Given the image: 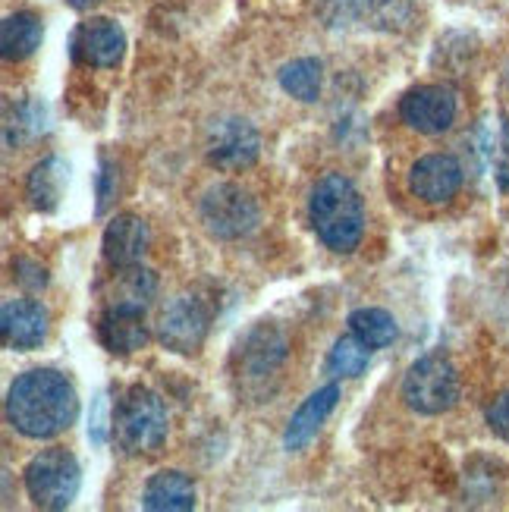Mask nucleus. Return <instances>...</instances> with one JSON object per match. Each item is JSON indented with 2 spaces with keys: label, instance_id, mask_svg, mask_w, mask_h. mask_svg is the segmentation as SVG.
I'll return each mask as SVG.
<instances>
[{
  "label": "nucleus",
  "instance_id": "20e7f679",
  "mask_svg": "<svg viewBox=\"0 0 509 512\" xmlns=\"http://www.w3.org/2000/svg\"><path fill=\"white\" fill-rule=\"evenodd\" d=\"M22 481H26V494L38 509L60 512L66 506H73L82 487V469L70 450L51 447L29 459Z\"/></svg>",
  "mask_w": 509,
  "mask_h": 512
},
{
  "label": "nucleus",
  "instance_id": "4468645a",
  "mask_svg": "<svg viewBox=\"0 0 509 512\" xmlns=\"http://www.w3.org/2000/svg\"><path fill=\"white\" fill-rule=\"evenodd\" d=\"M148 246H151V230L136 214H117L107 224L104 239H101V249L110 267L142 264V258L148 255Z\"/></svg>",
  "mask_w": 509,
  "mask_h": 512
},
{
  "label": "nucleus",
  "instance_id": "dca6fc26",
  "mask_svg": "<svg viewBox=\"0 0 509 512\" xmlns=\"http://www.w3.org/2000/svg\"><path fill=\"white\" fill-rule=\"evenodd\" d=\"M104 308H139L145 311L151 299L158 296V277L154 271L142 264L132 267H114V277H110L101 289Z\"/></svg>",
  "mask_w": 509,
  "mask_h": 512
},
{
  "label": "nucleus",
  "instance_id": "f3484780",
  "mask_svg": "<svg viewBox=\"0 0 509 512\" xmlns=\"http://www.w3.org/2000/svg\"><path fill=\"white\" fill-rule=\"evenodd\" d=\"M337 399H340V387L337 384H327L321 390H315L305 403L296 409V415L290 418L283 434V447L286 450H302L308 443L315 440V434L321 431V425L330 418V412L337 409Z\"/></svg>",
  "mask_w": 509,
  "mask_h": 512
},
{
  "label": "nucleus",
  "instance_id": "9b49d317",
  "mask_svg": "<svg viewBox=\"0 0 509 512\" xmlns=\"http://www.w3.org/2000/svg\"><path fill=\"white\" fill-rule=\"evenodd\" d=\"M126 51V35L114 19L95 16L82 22L73 35V54L79 63L95 66V70H110L123 60Z\"/></svg>",
  "mask_w": 509,
  "mask_h": 512
},
{
  "label": "nucleus",
  "instance_id": "6ab92c4d",
  "mask_svg": "<svg viewBox=\"0 0 509 512\" xmlns=\"http://www.w3.org/2000/svg\"><path fill=\"white\" fill-rule=\"evenodd\" d=\"M66 183H70V167H66L57 154L44 158L32 167L29 173V183H26V195L35 211L41 214H51L60 208V198L66 192Z\"/></svg>",
  "mask_w": 509,
  "mask_h": 512
},
{
  "label": "nucleus",
  "instance_id": "f257e3e1",
  "mask_svg": "<svg viewBox=\"0 0 509 512\" xmlns=\"http://www.w3.org/2000/svg\"><path fill=\"white\" fill-rule=\"evenodd\" d=\"M79 418V396L70 377L54 368H32L19 374L7 393V421L32 440H51L73 428Z\"/></svg>",
  "mask_w": 509,
  "mask_h": 512
},
{
  "label": "nucleus",
  "instance_id": "9d476101",
  "mask_svg": "<svg viewBox=\"0 0 509 512\" xmlns=\"http://www.w3.org/2000/svg\"><path fill=\"white\" fill-rule=\"evenodd\" d=\"M462 164L453 154H425L409 170V192L428 205H447L462 189Z\"/></svg>",
  "mask_w": 509,
  "mask_h": 512
},
{
  "label": "nucleus",
  "instance_id": "0eeeda50",
  "mask_svg": "<svg viewBox=\"0 0 509 512\" xmlns=\"http://www.w3.org/2000/svg\"><path fill=\"white\" fill-rule=\"evenodd\" d=\"M211 330V308L205 305V299H198L192 293H180L173 296L161 318H158V340L164 349L170 352H198Z\"/></svg>",
  "mask_w": 509,
  "mask_h": 512
},
{
  "label": "nucleus",
  "instance_id": "423d86ee",
  "mask_svg": "<svg viewBox=\"0 0 509 512\" xmlns=\"http://www.w3.org/2000/svg\"><path fill=\"white\" fill-rule=\"evenodd\" d=\"M198 214H202L205 230L214 239H224V242L249 236L258 227V217H261L255 198L236 183H214L202 195Z\"/></svg>",
  "mask_w": 509,
  "mask_h": 512
},
{
  "label": "nucleus",
  "instance_id": "aec40b11",
  "mask_svg": "<svg viewBox=\"0 0 509 512\" xmlns=\"http://www.w3.org/2000/svg\"><path fill=\"white\" fill-rule=\"evenodd\" d=\"M44 26L35 13H13L0 26V54L4 60H26L41 48Z\"/></svg>",
  "mask_w": 509,
  "mask_h": 512
},
{
  "label": "nucleus",
  "instance_id": "39448f33",
  "mask_svg": "<svg viewBox=\"0 0 509 512\" xmlns=\"http://www.w3.org/2000/svg\"><path fill=\"white\" fill-rule=\"evenodd\" d=\"M403 399L418 415H444L459 403V374L447 355H422L403 377Z\"/></svg>",
  "mask_w": 509,
  "mask_h": 512
},
{
  "label": "nucleus",
  "instance_id": "ddd939ff",
  "mask_svg": "<svg viewBox=\"0 0 509 512\" xmlns=\"http://www.w3.org/2000/svg\"><path fill=\"white\" fill-rule=\"evenodd\" d=\"M0 333L16 352L38 349L48 337V308L35 299H13L0 311Z\"/></svg>",
  "mask_w": 509,
  "mask_h": 512
},
{
  "label": "nucleus",
  "instance_id": "6e6552de",
  "mask_svg": "<svg viewBox=\"0 0 509 512\" xmlns=\"http://www.w3.org/2000/svg\"><path fill=\"white\" fill-rule=\"evenodd\" d=\"M205 154H208V164L217 170H227V173L249 170L261 154V136L249 120L224 117L208 129Z\"/></svg>",
  "mask_w": 509,
  "mask_h": 512
},
{
  "label": "nucleus",
  "instance_id": "c85d7f7f",
  "mask_svg": "<svg viewBox=\"0 0 509 512\" xmlns=\"http://www.w3.org/2000/svg\"><path fill=\"white\" fill-rule=\"evenodd\" d=\"M66 4H70L73 10H92L98 0H66Z\"/></svg>",
  "mask_w": 509,
  "mask_h": 512
},
{
  "label": "nucleus",
  "instance_id": "393cba45",
  "mask_svg": "<svg viewBox=\"0 0 509 512\" xmlns=\"http://www.w3.org/2000/svg\"><path fill=\"white\" fill-rule=\"evenodd\" d=\"M349 7L371 29H400L409 19V0H349Z\"/></svg>",
  "mask_w": 509,
  "mask_h": 512
},
{
  "label": "nucleus",
  "instance_id": "412c9836",
  "mask_svg": "<svg viewBox=\"0 0 509 512\" xmlns=\"http://www.w3.org/2000/svg\"><path fill=\"white\" fill-rule=\"evenodd\" d=\"M478 154L491 167V176L500 192L509 189V117H497L484 123L478 132Z\"/></svg>",
  "mask_w": 509,
  "mask_h": 512
},
{
  "label": "nucleus",
  "instance_id": "1a4fd4ad",
  "mask_svg": "<svg viewBox=\"0 0 509 512\" xmlns=\"http://www.w3.org/2000/svg\"><path fill=\"white\" fill-rule=\"evenodd\" d=\"M456 92L450 85H418L400 101V117L409 129L422 136H440L456 120Z\"/></svg>",
  "mask_w": 509,
  "mask_h": 512
},
{
  "label": "nucleus",
  "instance_id": "bb28decb",
  "mask_svg": "<svg viewBox=\"0 0 509 512\" xmlns=\"http://www.w3.org/2000/svg\"><path fill=\"white\" fill-rule=\"evenodd\" d=\"M114 198H117V167L104 161L101 173H98V214H104Z\"/></svg>",
  "mask_w": 509,
  "mask_h": 512
},
{
  "label": "nucleus",
  "instance_id": "a878e982",
  "mask_svg": "<svg viewBox=\"0 0 509 512\" xmlns=\"http://www.w3.org/2000/svg\"><path fill=\"white\" fill-rule=\"evenodd\" d=\"M488 425L500 440H509V390L500 393L488 406Z\"/></svg>",
  "mask_w": 509,
  "mask_h": 512
},
{
  "label": "nucleus",
  "instance_id": "a211bd4d",
  "mask_svg": "<svg viewBox=\"0 0 509 512\" xmlns=\"http://www.w3.org/2000/svg\"><path fill=\"white\" fill-rule=\"evenodd\" d=\"M142 503L151 512H186V509H195V484L183 472L164 469L158 475H151V481L145 484Z\"/></svg>",
  "mask_w": 509,
  "mask_h": 512
},
{
  "label": "nucleus",
  "instance_id": "c756f323",
  "mask_svg": "<svg viewBox=\"0 0 509 512\" xmlns=\"http://www.w3.org/2000/svg\"><path fill=\"white\" fill-rule=\"evenodd\" d=\"M506 82H509V66H506Z\"/></svg>",
  "mask_w": 509,
  "mask_h": 512
},
{
  "label": "nucleus",
  "instance_id": "b1692460",
  "mask_svg": "<svg viewBox=\"0 0 509 512\" xmlns=\"http://www.w3.org/2000/svg\"><path fill=\"white\" fill-rule=\"evenodd\" d=\"M368 362H371V349L356 337V333H349V337H340L334 343V349H330L327 371L334 377H359V374H365Z\"/></svg>",
  "mask_w": 509,
  "mask_h": 512
},
{
  "label": "nucleus",
  "instance_id": "5701e85b",
  "mask_svg": "<svg viewBox=\"0 0 509 512\" xmlns=\"http://www.w3.org/2000/svg\"><path fill=\"white\" fill-rule=\"evenodd\" d=\"M349 333H356V337L374 352L396 340V321L384 308H359L349 315Z\"/></svg>",
  "mask_w": 509,
  "mask_h": 512
},
{
  "label": "nucleus",
  "instance_id": "f03ea898",
  "mask_svg": "<svg viewBox=\"0 0 509 512\" xmlns=\"http://www.w3.org/2000/svg\"><path fill=\"white\" fill-rule=\"evenodd\" d=\"M308 220L330 252L349 255L365 236V202L346 173H327L308 198Z\"/></svg>",
  "mask_w": 509,
  "mask_h": 512
},
{
  "label": "nucleus",
  "instance_id": "7ed1b4c3",
  "mask_svg": "<svg viewBox=\"0 0 509 512\" xmlns=\"http://www.w3.org/2000/svg\"><path fill=\"white\" fill-rule=\"evenodd\" d=\"M167 406L164 399L148 387H132L110 418V434L126 456L158 453L167 440Z\"/></svg>",
  "mask_w": 509,
  "mask_h": 512
},
{
  "label": "nucleus",
  "instance_id": "4be33fe9",
  "mask_svg": "<svg viewBox=\"0 0 509 512\" xmlns=\"http://www.w3.org/2000/svg\"><path fill=\"white\" fill-rule=\"evenodd\" d=\"M321 85H324V66L315 57H299L280 70V88L302 104H315L321 98Z\"/></svg>",
  "mask_w": 509,
  "mask_h": 512
},
{
  "label": "nucleus",
  "instance_id": "f8f14e48",
  "mask_svg": "<svg viewBox=\"0 0 509 512\" xmlns=\"http://www.w3.org/2000/svg\"><path fill=\"white\" fill-rule=\"evenodd\" d=\"M283 359H286V340L271 324H258L236 349L239 377H246V381H264V377H271Z\"/></svg>",
  "mask_w": 509,
  "mask_h": 512
},
{
  "label": "nucleus",
  "instance_id": "2eb2a0df",
  "mask_svg": "<svg viewBox=\"0 0 509 512\" xmlns=\"http://www.w3.org/2000/svg\"><path fill=\"white\" fill-rule=\"evenodd\" d=\"M98 340L107 352L132 355L148 343L145 311L139 308H104L98 318Z\"/></svg>",
  "mask_w": 509,
  "mask_h": 512
},
{
  "label": "nucleus",
  "instance_id": "cd10ccee",
  "mask_svg": "<svg viewBox=\"0 0 509 512\" xmlns=\"http://www.w3.org/2000/svg\"><path fill=\"white\" fill-rule=\"evenodd\" d=\"M13 271H16V280L26 286V289H41L44 283H48V274H44V267L29 261V258H19L13 264Z\"/></svg>",
  "mask_w": 509,
  "mask_h": 512
}]
</instances>
